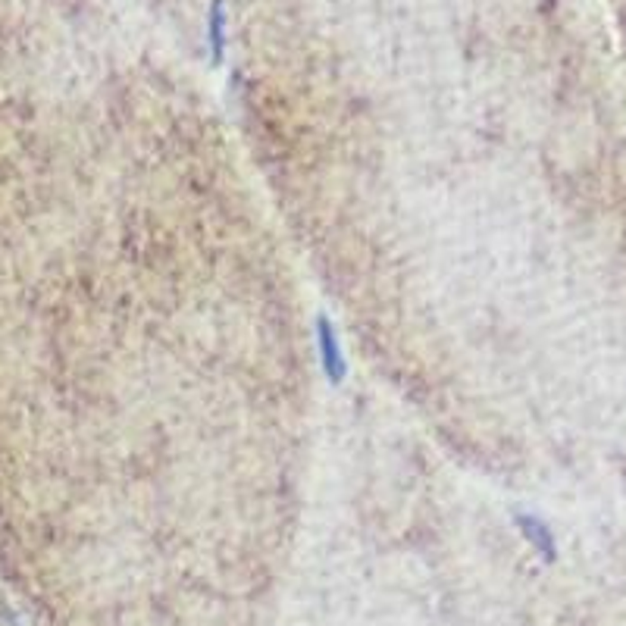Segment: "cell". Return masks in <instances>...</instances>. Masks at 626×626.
Returning <instances> with one entry per match:
<instances>
[{"label":"cell","instance_id":"cell-1","mask_svg":"<svg viewBox=\"0 0 626 626\" xmlns=\"http://www.w3.org/2000/svg\"><path fill=\"white\" fill-rule=\"evenodd\" d=\"M317 345H319V361H323V370L329 376V382H342L348 376V361H345L342 342H338L336 326L326 317L317 319Z\"/></svg>","mask_w":626,"mask_h":626},{"label":"cell","instance_id":"cell-2","mask_svg":"<svg viewBox=\"0 0 626 626\" xmlns=\"http://www.w3.org/2000/svg\"><path fill=\"white\" fill-rule=\"evenodd\" d=\"M207 38L213 44V60H223V44H226V13H223V0H213L210 10V23H207Z\"/></svg>","mask_w":626,"mask_h":626}]
</instances>
